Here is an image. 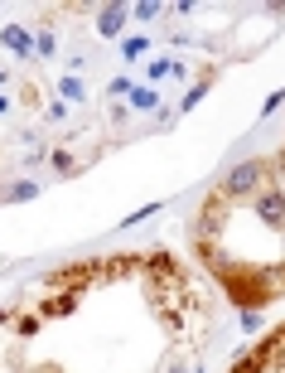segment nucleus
Masks as SVG:
<instances>
[{
  "label": "nucleus",
  "instance_id": "nucleus-3",
  "mask_svg": "<svg viewBox=\"0 0 285 373\" xmlns=\"http://www.w3.org/2000/svg\"><path fill=\"white\" fill-rule=\"evenodd\" d=\"M0 44H6L20 63L34 59V30H30V25H0Z\"/></svg>",
  "mask_w": 285,
  "mask_h": 373
},
{
  "label": "nucleus",
  "instance_id": "nucleus-15",
  "mask_svg": "<svg viewBox=\"0 0 285 373\" xmlns=\"http://www.w3.org/2000/svg\"><path fill=\"white\" fill-rule=\"evenodd\" d=\"M6 112H10V102H6V97H0V117H6Z\"/></svg>",
  "mask_w": 285,
  "mask_h": 373
},
{
  "label": "nucleus",
  "instance_id": "nucleus-10",
  "mask_svg": "<svg viewBox=\"0 0 285 373\" xmlns=\"http://www.w3.org/2000/svg\"><path fill=\"white\" fill-rule=\"evenodd\" d=\"M54 170H59V174H78V170H83V160H73L68 150H54Z\"/></svg>",
  "mask_w": 285,
  "mask_h": 373
},
{
  "label": "nucleus",
  "instance_id": "nucleus-8",
  "mask_svg": "<svg viewBox=\"0 0 285 373\" xmlns=\"http://www.w3.org/2000/svg\"><path fill=\"white\" fill-rule=\"evenodd\" d=\"M54 49H59L54 30H39V34H34V54H39V59H54Z\"/></svg>",
  "mask_w": 285,
  "mask_h": 373
},
{
  "label": "nucleus",
  "instance_id": "nucleus-16",
  "mask_svg": "<svg viewBox=\"0 0 285 373\" xmlns=\"http://www.w3.org/2000/svg\"><path fill=\"white\" fill-rule=\"evenodd\" d=\"M0 83H6V68H0Z\"/></svg>",
  "mask_w": 285,
  "mask_h": 373
},
{
  "label": "nucleus",
  "instance_id": "nucleus-4",
  "mask_svg": "<svg viewBox=\"0 0 285 373\" xmlns=\"http://www.w3.org/2000/svg\"><path fill=\"white\" fill-rule=\"evenodd\" d=\"M126 20H131V6H102L97 10V34L102 39H121Z\"/></svg>",
  "mask_w": 285,
  "mask_h": 373
},
{
  "label": "nucleus",
  "instance_id": "nucleus-12",
  "mask_svg": "<svg viewBox=\"0 0 285 373\" xmlns=\"http://www.w3.org/2000/svg\"><path fill=\"white\" fill-rule=\"evenodd\" d=\"M121 54H126V59H140V54H145V39H126Z\"/></svg>",
  "mask_w": 285,
  "mask_h": 373
},
{
  "label": "nucleus",
  "instance_id": "nucleus-13",
  "mask_svg": "<svg viewBox=\"0 0 285 373\" xmlns=\"http://www.w3.org/2000/svg\"><path fill=\"white\" fill-rule=\"evenodd\" d=\"M131 88H136V83H131V78H112V88H107V92H112V97H121V92H126V97H131Z\"/></svg>",
  "mask_w": 285,
  "mask_h": 373
},
{
  "label": "nucleus",
  "instance_id": "nucleus-5",
  "mask_svg": "<svg viewBox=\"0 0 285 373\" xmlns=\"http://www.w3.org/2000/svg\"><path fill=\"white\" fill-rule=\"evenodd\" d=\"M34 194H39L34 179H15L10 190H0V204H25V199H34Z\"/></svg>",
  "mask_w": 285,
  "mask_h": 373
},
{
  "label": "nucleus",
  "instance_id": "nucleus-11",
  "mask_svg": "<svg viewBox=\"0 0 285 373\" xmlns=\"http://www.w3.org/2000/svg\"><path fill=\"white\" fill-rule=\"evenodd\" d=\"M165 73H174V59H155V63H150V78H155V83H160Z\"/></svg>",
  "mask_w": 285,
  "mask_h": 373
},
{
  "label": "nucleus",
  "instance_id": "nucleus-7",
  "mask_svg": "<svg viewBox=\"0 0 285 373\" xmlns=\"http://www.w3.org/2000/svg\"><path fill=\"white\" fill-rule=\"evenodd\" d=\"M155 102H160L155 88H131V107H136V112H155Z\"/></svg>",
  "mask_w": 285,
  "mask_h": 373
},
{
  "label": "nucleus",
  "instance_id": "nucleus-1",
  "mask_svg": "<svg viewBox=\"0 0 285 373\" xmlns=\"http://www.w3.org/2000/svg\"><path fill=\"white\" fill-rule=\"evenodd\" d=\"M266 179H275V160H246V165H237V170L218 184V190H222L232 204H242V199H251V194L261 190Z\"/></svg>",
  "mask_w": 285,
  "mask_h": 373
},
{
  "label": "nucleus",
  "instance_id": "nucleus-14",
  "mask_svg": "<svg viewBox=\"0 0 285 373\" xmlns=\"http://www.w3.org/2000/svg\"><path fill=\"white\" fill-rule=\"evenodd\" d=\"M20 102H25V107L34 112V107H39V88H34V83H25V92H20Z\"/></svg>",
  "mask_w": 285,
  "mask_h": 373
},
{
  "label": "nucleus",
  "instance_id": "nucleus-2",
  "mask_svg": "<svg viewBox=\"0 0 285 373\" xmlns=\"http://www.w3.org/2000/svg\"><path fill=\"white\" fill-rule=\"evenodd\" d=\"M246 204H251V214H256L271 233H280V238H285V179H280V174H275V179H266Z\"/></svg>",
  "mask_w": 285,
  "mask_h": 373
},
{
  "label": "nucleus",
  "instance_id": "nucleus-9",
  "mask_svg": "<svg viewBox=\"0 0 285 373\" xmlns=\"http://www.w3.org/2000/svg\"><path fill=\"white\" fill-rule=\"evenodd\" d=\"M160 15H165V6H155V0H145V6H131V20H140V25H145V20H160Z\"/></svg>",
  "mask_w": 285,
  "mask_h": 373
},
{
  "label": "nucleus",
  "instance_id": "nucleus-6",
  "mask_svg": "<svg viewBox=\"0 0 285 373\" xmlns=\"http://www.w3.org/2000/svg\"><path fill=\"white\" fill-rule=\"evenodd\" d=\"M59 97L78 107V102H87V83H83V78H68V73H63V78H59Z\"/></svg>",
  "mask_w": 285,
  "mask_h": 373
}]
</instances>
